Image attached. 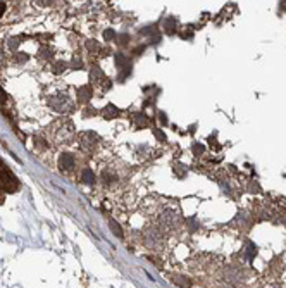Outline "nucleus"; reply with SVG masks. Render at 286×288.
<instances>
[{
  "instance_id": "nucleus-4",
  "label": "nucleus",
  "mask_w": 286,
  "mask_h": 288,
  "mask_svg": "<svg viewBox=\"0 0 286 288\" xmlns=\"http://www.w3.org/2000/svg\"><path fill=\"white\" fill-rule=\"evenodd\" d=\"M4 11H6V4H2V2H0V17H2Z\"/></svg>"
},
{
  "instance_id": "nucleus-3",
  "label": "nucleus",
  "mask_w": 286,
  "mask_h": 288,
  "mask_svg": "<svg viewBox=\"0 0 286 288\" xmlns=\"http://www.w3.org/2000/svg\"><path fill=\"white\" fill-rule=\"evenodd\" d=\"M112 232H114V233H118L119 237H123V232H121V228H119V226L116 224V223H112Z\"/></svg>"
},
{
  "instance_id": "nucleus-1",
  "label": "nucleus",
  "mask_w": 286,
  "mask_h": 288,
  "mask_svg": "<svg viewBox=\"0 0 286 288\" xmlns=\"http://www.w3.org/2000/svg\"><path fill=\"white\" fill-rule=\"evenodd\" d=\"M0 181H2V187L6 192H16L17 187H19L16 176L7 167H2V171H0Z\"/></svg>"
},
{
  "instance_id": "nucleus-2",
  "label": "nucleus",
  "mask_w": 286,
  "mask_h": 288,
  "mask_svg": "<svg viewBox=\"0 0 286 288\" xmlns=\"http://www.w3.org/2000/svg\"><path fill=\"white\" fill-rule=\"evenodd\" d=\"M90 95H92V92H90V88H88V87L79 88V90H78V100H81V102H87L88 99H90Z\"/></svg>"
}]
</instances>
